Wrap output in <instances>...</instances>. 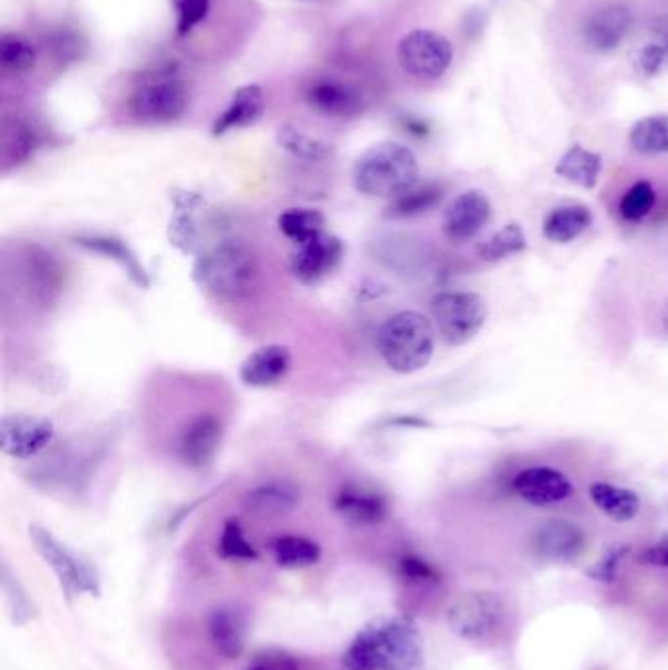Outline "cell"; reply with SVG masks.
I'll list each match as a JSON object with an SVG mask.
<instances>
[{"instance_id":"1","label":"cell","mask_w":668,"mask_h":670,"mask_svg":"<svg viewBox=\"0 0 668 670\" xmlns=\"http://www.w3.org/2000/svg\"><path fill=\"white\" fill-rule=\"evenodd\" d=\"M347 670H426L424 636L410 616L368 621L343 653Z\"/></svg>"},{"instance_id":"2","label":"cell","mask_w":668,"mask_h":670,"mask_svg":"<svg viewBox=\"0 0 668 670\" xmlns=\"http://www.w3.org/2000/svg\"><path fill=\"white\" fill-rule=\"evenodd\" d=\"M258 266L251 251L238 240L210 243L192 265V281L220 301H240L255 283Z\"/></svg>"},{"instance_id":"3","label":"cell","mask_w":668,"mask_h":670,"mask_svg":"<svg viewBox=\"0 0 668 670\" xmlns=\"http://www.w3.org/2000/svg\"><path fill=\"white\" fill-rule=\"evenodd\" d=\"M420 167L410 147L398 142H378L361 155L353 167V185L361 195L395 200L418 185Z\"/></svg>"},{"instance_id":"4","label":"cell","mask_w":668,"mask_h":670,"mask_svg":"<svg viewBox=\"0 0 668 670\" xmlns=\"http://www.w3.org/2000/svg\"><path fill=\"white\" fill-rule=\"evenodd\" d=\"M377 349L386 367L411 375L428 367L436 349L434 326L424 314L404 310L386 320L377 334Z\"/></svg>"},{"instance_id":"5","label":"cell","mask_w":668,"mask_h":670,"mask_svg":"<svg viewBox=\"0 0 668 670\" xmlns=\"http://www.w3.org/2000/svg\"><path fill=\"white\" fill-rule=\"evenodd\" d=\"M28 535L34 545L35 553L45 561L48 567L52 568L53 575L58 576L61 593L69 604L85 594L101 596V590H103L101 575L88 558L83 557L77 551L71 549L43 525H30Z\"/></svg>"},{"instance_id":"6","label":"cell","mask_w":668,"mask_h":670,"mask_svg":"<svg viewBox=\"0 0 668 670\" xmlns=\"http://www.w3.org/2000/svg\"><path fill=\"white\" fill-rule=\"evenodd\" d=\"M128 106L137 121L169 124L179 121L189 108V91L179 75L159 71L139 81L129 95Z\"/></svg>"},{"instance_id":"7","label":"cell","mask_w":668,"mask_h":670,"mask_svg":"<svg viewBox=\"0 0 668 670\" xmlns=\"http://www.w3.org/2000/svg\"><path fill=\"white\" fill-rule=\"evenodd\" d=\"M431 316L449 345H465L479 334L489 306L477 293H439L431 301Z\"/></svg>"},{"instance_id":"8","label":"cell","mask_w":668,"mask_h":670,"mask_svg":"<svg viewBox=\"0 0 668 670\" xmlns=\"http://www.w3.org/2000/svg\"><path fill=\"white\" fill-rule=\"evenodd\" d=\"M396 57L410 77L434 81L451 67L453 45L434 30H411L398 43Z\"/></svg>"},{"instance_id":"9","label":"cell","mask_w":668,"mask_h":670,"mask_svg":"<svg viewBox=\"0 0 668 670\" xmlns=\"http://www.w3.org/2000/svg\"><path fill=\"white\" fill-rule=\"evenodd\" d=\"M504 619V604L497 594H461L447 610V626L467 641H484L497 634Z\"/></svg>"},{"instance_id":"10","label":"cell","mask_w":668,"mask_h":670,"mask_svg":"<svg viewBox=\"0 0 668 670\" xmlns=\"http://www.w3.org/2000/svg\"><path fill=\"white\" fill-rule=\"evenodd\" d=\"M55 438L50 418L34 413H4L0 420V449L4 456L28 461L40 456Z\"/></svg>"},{"instance_id":"11","label":"cell","mask_w":668,"mask_h":670,"mask_svg":"<svg viewBox=\"0 0 668 670\" xmlns=\"http://www.w3.org/2000/svg\"><path fill=\"white\" fill-rule=\"evenodd\" d=\"M343 255V241L334 233L324 232L314 240L296 245L291 259L292 275L304 286H316L334 273Z\"/></svg>"},{"instance_id":"12","label":"cell","mask_w":668,"mask_h":670,"mask_svg":"<svg viewBox=\"0 0 668 670\" xmlns=\"http://www.w3.org/2000/svg\"><path fill=\"white\" fill-rule=\"evenodd\" d=\"M302 95L312 111L327 118H355L365 108L359 88L332 75L310 78Z\"/></svg>"},{"instance_id":"13","label":"cell","mask_w":668,"mask_h":670,"mask_svg":"<svg viewBox=\"0 0 668 670\" xmlns=\"http://www.w3.org/2000/svg\"><path fill=\"white\" fill-rule=\"evenodd\" d=\"M492 205L482 190H467L449 202L443 212V233L453 243L477 238L489 223Z\"/></svg>"},{"instance_id":"14","label":"cell","mask_w":668,"mask_h":670,"mask_svg":"<svg viewBox=\"0 0 668 670\" xmlns=\"http://www.w3.org/2000/svg\"><path fill=\"white\" fill-rule=\"evenodd\" d=\"M634 27V12L626 4H606L586 18L583 28L584 43L596 53L617 50Z\"/></svg>"},{"instance_id":"15","label":"cell","mask_w":668,"mask_h":670,"mask_svg":"<svg viewBox=\"0 0 668 670\" xmlns=\"http://www.w3.org/2000/svg\"><path fill=\"white\" fill-rule=\"evenodd\" d=\"M515 494L532 506H553L565 502L574 492L573 482L566 474L551 467H530L515 474Z\"/></svg>"},{"instance_id":"16","label":"cell","mask_w":668,"mask_h":670,"mask_svg":"<svg viewBox=\"0 0 668 670\" xmlns=\"http://www.w3.org/2000/svg\"><path fill=\"white\" fill-rule=\"evenodd\" d=\"M334 510L343 522L355 527H370L385 520L388 514L386 499L377 490L357 482H347L335 492Z\"/></svg>"},{"instance_id":"17","label":"cell","mask_w":668,"mask_h":670,"mask_svg":"<svg viewBox=\"0 0 668 670\" xmlns=\"http://www.w3.org/2000/svg\"><path fill=\"white\" fill-rule=\"evenodd\" d=\"M222 421L215 413H200L187 423L179 438L180 461L192 469L212 463L222 443Z\"/></svg>"},{"instance_id":"18","label":"cell","mask_w":668,"mask_h":670,"mask_svg":"<svg viewBox=\"0 0 668 670\" xmlns=\"http://www.w3.org/2000/svg\"><path fill=\"white\" fill-rule=\"evenodd\" d=\"M533 549L549 563H573L586 549V535L578 525L551 520L533 535Z\"/></svg>"},{"instance_id":"19","label":"cell","mask_w":668,"mask_h":670,"mask_svg":"<svg viewBox=\"0 0 668 670\" xmlns=\"http://www.w3.org/2000/svg\"><path fill=\"white\" fill-rule=\"evenodd\" d=\"M173 202H175L177 212L169 223L171 245L187 255L189 253L200 255L208 248L205 241V230L197 218L198 210L206 205L205 198L197 192H189V190H177L173 195Z\"/></svg>"},{"instance_id":"20","label":"cell","mask_w":668,"mask_h":670,"mask_svg":"<svg viewBox=\"0 0 668 670\" xmlns=\"http://www.w3.org/2000/svg\"><path fill=\"white\" fill-rule=\"evenodd\" d=\"M292 367L289 347L279 344L263 345L249 353L240 365V380L246 387L269 388L279 385Z\"/></svg>"},{"instance_id":"21","label":"cell","mask_w":668,"mask_h":670,"mask_svg":"<svg viewBox=\"0 0 668 670\" xmlns=\"http://www.w3.org/2000/svg\"><path fill=\"white\" fill-rule=\"evenodd\" d=\"M208 637L226 659H238L248 645V618L236 606H220L208 616Z\"/></svg>"},{"instance_id":"22","label":"cell","mask_w":668,"mask_h":670,"mask_svg":"<svg viewBox=\"0 0 668 670\" xmlns=\"http://www.w3.org/2000/svg\"><path fill=\"white\" fill-rule=\"evenodd\" d=\"M265 112V96L259 85H243L232 95L226 111L216 118L212 134L216 138L232 129L249 128L261 121Z\"/></svg>"},{"instance_id":"23","label":"cell","mask_w":668,"mask_h":670,"mask_svg":"<svg viewBox=\"0 0 668 670\" xmlns=\"http://www.w3.org/2000/svg\"><path fill=\"white\" fill-rule=\"evenodd\" d=\"M301 504V492L289 482H265L249 490L243 506L258 517H276L291 514Z\"/></svg>"},{"instance_id":"24","label":"cell","mask_w":668,"mask_h":670,"mask_svg":"<svg viewBox=\"0 0 668 670\" xmlns=\"http://www.w3.org/2000/svg\"><path fill=\"white\" fill-rule=\"evenodd\" d=\"M75 241H77V245L85 248L86 251L118 263L137 286H144V289L149 286L146 266L139 263V259L126 241L114 238V235H79Z\"/></svg>"},{"instance_id":"25","label":"cell","mask_w":668,"mask_h":670,"mask_svg":"<svg viewBox=\"0 0 668 670\" xmlns=\"http://www.w3.org/2000/svg\"><path fill=\"white\" fill-rule=\"evenodd\" d=\"M588 492L596 507L614 522H629L641 510V499L634 490L616 486L609 482H594Z\"/></svg>"},{"instance_id":"26","label":"cell","mask_w":668,"mask_h":670,"mask_svg":"<svg viewBox=\"0 0 668 670\" xmlns=\"http://www.w3.org/2000/svg\"><path fill=\"white\" fill-rule=\"evenodd\" d=\"M555 172L565 181L574 182L583 189H594L602 172V155L574 144L561 159Z\"/></svg>"},{"instance_id":"27","label":"cell","mask_w":668,"mask_h":670,"mask_svg":"<svg viewBox=\"0 0 668 670\" xmlns=\"http://www.w3.org/2000/svg\"><path fill=\"white\" fill-rule=\"evenodd\" d=\"M592 223L591 208L584 205H571V207L555 208L545 218L543 233L553 243H571L581 238Z\"/></svg>"},{"instance_id":"28","label":"cell","mask_w":668,"mask_h":670,"mask_svg":"<svg viewBox=\"0 0 668 670\" xmlns=\"http://www.w3.org/2000/svg\"><path fill=\"white\" fill-rule=\"evenodd\" d=\"M274 563L279 567L309 568L314 567L322 558V547L316 542L302 535H281L271 543Z\"/></svg>"},{"instance_id":"29","label":"cell","mask_w":668,"mask_h":670,"mask_svg":"<svg viewBox=\"0 0 668 670\" xmlns=\"http://www.w3.org/2000/svg\"><path fill=\"white\" fill-rule=\"evenodd\" d=\"M276 144L286 154H291L292 157L302 159V161H309V164L327 161L334 155V146L332 144H327L324 139L312 138V136L304 134L302 129L294 128L291 124L279 128V132H276Z\"/></svg>"},{"instance_id":"30","label":"cell","mask_w":668,"mask_h":670,"mask_svg":"<svg viewBox=\"0 0 668 670\" xmlns=\"http://www.w3.org/2000/svg\"><path fill=\"white\" fill-rule=\"evenodd\" d=\"M279 230L296 245L326 232V216L314 208H291L279 216Z\"/></svg>"},{"instance_id":"31","label":"cell","mask_w":668,"mask_h":670,"mask_svg":"<svg viewBox=\"0 0 668 670\" xmlns=\"http://www.w3.org/2000/svg\"><path fill=\"white\" fill-rule=\"evenodd\" d=\"M629 146L637 154L667 155L668 154V116H645L634 124L629 132Z\"/></svg>"},{"instance_id":"32","label":"cell","mask_w":668,"mask_h":670,"mask_svg":"<svg viewBox=\"0 0 668 670\" xmlns=\"http://www.w3.org/2000/svg\"><path fill=\"white\" fill-rule=\"evenodd\" d=\"M443 198V189L439 185H421L404 192L400 197L390 200L386 208V218H414V216L426 214L431 208H436Z\"/></svg>"},{"instance_id":"33","label":"cell","mask_w":668,"mask_h":670,"mask_svg":"<svg viewBox=\"0 0 668 670\" xmlns=\"http://www.w3.org/2000/svg\"><path fill=\"white\" fill-rule=\"evenodd\" d=\"M0 583H2V594L9 608V616L14 626H27L32 619L38 618V606L30 598L24 585L18 580V576L10 570L7 563H2V573H0Z\"/></svg>"},{"instance_id":"34","label":"cell","mask_w":668,"mask_h":670,"mask_svg":"<svg viewBox=\"0 0 668 670\" xmlns=\"http://www.w3.org/2000/svg\"><path fill=\"white\" fill-rule=\"evenodd\" d=\"M528 248V238L520 223H508L500 232L484 241L479 248L480 258L489 263H498L502 259L522 253Z\"/></svg>"},{"instance_id":"35","label":"cell","mask_w":668,"mask_h":670,"mask_svg":"<svg viewBox=\"0 0 668 670\" xmlns=\"http://www.w3.org/2000/svg\"><path fill=\"white\" fill-rule=\"evenodd\" d=\"M0 65L10 73H27L35 65V48L27 38L4 34L0 40Z\"/></svg>"},{"instance_id":"36","label":"cell","mask_w":668,"mask_h":670,"mask_svg":"<svg viewBox=\"0 0 668 670\" xmlns=\"http://www.w3.org/2000/svg\"><path fill=\"white\" fill-rule=\"evenodd\" d=\"M218 553H220V557L228 558V561H258L259 558L258 549L248 542L238 520H228L223 524Z\"/></svg>"},{"instance_id":"37","label":"cell","mask_w":668,"mask_h":670,"mask_svg":"<svg viewBox=\"0 0 668 670\" xmlns=\"http://www.w3.org/2000/svg\"><path fill=\"white\" fill-rule=\"evenodd\" d=\"M655 200H657V195H655L651 182H635L619 202V214L629 222H639L645 216H649L655 207Z\"/></svg>"},{"instance_id":"38","label":"cell","mask_w":668,"mask_h":670,"mask_svg":"<svg viewBox=\"0 0 668 670\" xmlns=\"http://www.w3.org/2000/svg\"><path fill=\"white\" fill-rule=\"evenodd\" d=\"M398 575L410 585H437L441 580L437 568L418 555H404L398 558Z\"/></svg>"},{"instance_id":"39","label":"cell","mask_w":668,"mask_h":670,"mask_svg":"<svg viewBox=\"0 0 668 670\" xmlns=\"http://www.w3.org/2000/svg\"><path fill=\"white\" fill-rule=\"evenodd\" d=\"M177 35H187L205 20L210 0H175Z\"/></svg>"},{"instance_id":"40","label":"cell","mask_w":668,"mask_h":670,"mask_svg":"<svg viewBox=\"0 0 668 670\" xmlns=\"http://www.w3.org/2000/svg\"><path fill=\"white\" fill-rule=\"evenodd\" d=\"M627 553H629V547H626V545L612 547V549L606 551V555L591 570H586V575L594 578V580H598V583L616 580L617 568L622 565V561H624Z\"/></svg>"},{"instance_id":"41","label":"cell","mask_w":668,"mask_h":670,"mask_svg":"<svg viewBox=\"0 0 668 670\" xmlns=\"http://www.w3.org/2000/svg\"><path fill=\"white\" fill-rule=\"evenodd\" d=\"M246 670H301V667L291 655L267 651V653L258 655Z\"/></svg>"},{"instance_id":"42","label":"cell","mask_w":668,"mask_h":670,"mask_svg":"<svg viewBox=\"0 0 668 670\" xmlns=\"http://www.w3.org/2000/svg\"><path fill=\"white\" fill-rule=\"evenodd\" d=\"M639 558H641L643 565L668 568V535H662L659 542L643 551Z\"/></svg>"},{"instance_id":"43","label":"cell","mask_w":668,"mask_h":670,"mask_svg":"<svg viewBox=\"0 0 668 670\" xmlns=\"http://www.w3.org/2000/svg\"><path fill=\"white\" fill-rule=\"evenodd\" d=\"M653 34H655V42L653 43L668 53V18H660L657 27L653 30Z\"/></svg>"},{"instance_id":"44","label":"cell","mask_w":668,"mask_h":670,"mask_svg":"<svg viewBox=\"0 0 668 670\" xmlns=\"http://www.w3.org/2000/svg\"><path fill=\"white\" fill-rule=\"evenodd\" d=\"M390 423L393 426H403V428H429L431 426L428 420L418 418V416H400V418L390 420Z\"/></svg>"},{"instance_id":"45","label":"cell","mask_w":668,"mask_h":670,"mask_svg":"<svg viewBox=\"0 0 668 670\" xmlns=\"http://www.w3.org/2000/svg\"><path fill=\"white\" fill-rule=\"evenodd\" d=\"M662 326H665V329L668 332V301L667 306H665V312H662Z\"/></svg>"},{"instance_id":"46","label":"cell","mask_w":668,"mask_h":670,"mask_svg":"<svg viewBox=\"0 0 668 670\" xmlns=\"http://www.w3.org/2000/svg\"><path fill=\"white\" fill-rule=\"evenodd\" d=\"M302 2H310V0H302Z\"/></svg>"}]
</instances>
